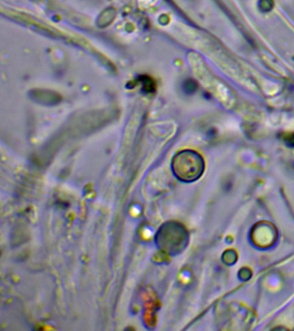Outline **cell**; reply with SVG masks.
<instances>
[{"instance_id": "cell-1", "label": "cell", "mask_w": 294, "mask_h": 331, "mask_svg": "<svg viewBox=\"0 0 294 331\" xmlns=\"http://www.w3.org/2000/svg\"><path fill=\"white\" fill-rule=\"evenodd\" d=\"M155 243L160 250L168 256H177L186 248L188 243V233L186 228L177 222L162 224L155 236Z\"/></svg>"}, {"instance_id": "cell-2", "label": "cell", "mask_w": 294, "mask_h": 331, "mask_svg": "<svg viewBox=\"0 0 294 331\" xmlns=\"http://www.w3.org/2000/svg\"><path fill=\"white\" fill-rule=\"evenodd\" d=\"M172 170L180 181L192 182L201 177L205 171V162L200 153L195 151H181L173 158Z\"/></svg>"}, {"instance_id": "cell-3", "label": "cell", "mask_w": 294, "mask_h": 331, "mask_svg": "<svg viewBox=\"0 0 294 331\" xmlns=\"http://www.w3.org/2000/svg\"><path fill=\"white\" fill-rule=\"evenodd\" d=\"M272 5L273 3L272 0H261L260 8L263 11H269L272 9Z\"/></svg>"}, {"instance_id": "cell-4", "label": "cell", "mask_w": 294, "mask_h": 331, "mask_svg": "<svg viewBox=\"0 0 294 331\" xmlns=\"http://www.w3.org/2000/svg\"><path fill=\"white\" fill-rule=\"evenodd\" d=\"M283 139L289 146H291V147L294 146V133L286 134V137Z\"/></svg>"}]
</instances>
